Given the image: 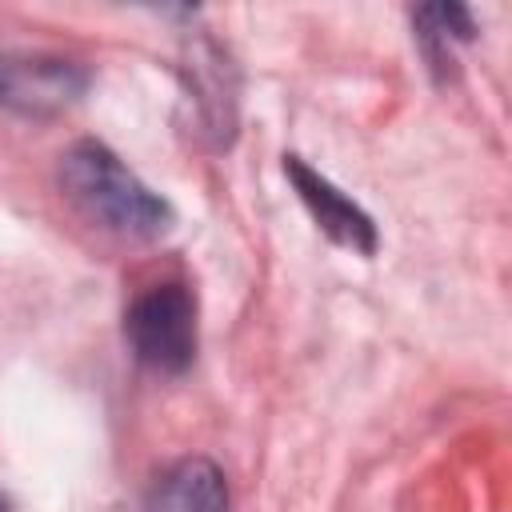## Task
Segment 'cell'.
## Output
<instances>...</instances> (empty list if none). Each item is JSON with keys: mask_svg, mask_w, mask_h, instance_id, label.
<instances>
[{"mask_svg": "<svg viewBox=\"0 0 512 512\" xmlns=\"http://www.w3.org/2000/svg\"><path fill=\"white\" fill-rule=\"evenodd\" d=\"M60 188L92 224L124 240H156L172 228V204L100 140H76L60 156Z\"/></svg>", "mask_w": 512, "mask_h": 512, "instance_id": "6da1fadb", "label": "cell"}, {"mask_svg": "<svg viewBox=\"0 0 512 512\" xmlns=\"http://www.w3.org/2000/svg\"><path fill=\"white\" fill-rule=\"evenodd\" d=\"M180 104H184V132L192 144L220 152L236 140V112H240V72L232 56L204 32L184 40L180 56Z\"/></svg>", "mask_w": 512, "mask_h": 512, "instance_id": "7a4b0ae2", "label": "cell"}, {"mask_svg": "<svg viewBox=\"0 0 512 512\" xmlns=\"http://www.w3.org/2000/svg\"><path fill=\"white\" fill-rule=\"evenodd\" d=\"M124 340L136 364L180 376L196 360V296L180 280L148 284L124 312Z\"/></svg>", "mask_w": 512, "mask_h": 512, "instance_id": "3957f363", "label": "cell"}, {"mask_svg": "<svg viewBox=\"0 0 512 512\" xmlns=\"http://www.w3.org/2000/svg\"><path fill=\"white\" fill-rule=\"evenodd\" d=\"M92 84L84 60L44 48L0 44V104L28 120H48L68 112Z\"/></svg>", "mask_w": 512, "mask_h": 512, "instance_id": "277c9868", "label": "cell"}, {"mask_svg": "<svg viewBox=\"0 0 512 512\" xmlns=\"http://www.w3.org/2000/svg\"><path fill=\"white\" fill-rule=\"evenodd\" d=\"M284 176L292 180L300 204L312 212V220L320 224V232L328 240H336L340 248H352L360 256H372L376 244H380V232L372 224V216L348 200L332 180H324L316 168H308L300 156H284Z\"/></svg>", "mask_w": 512, "mask_h": 512, "instance_id": "5b68a950", "label": "cell"}, {"mask_svg": "<svg viewBox=\"0 0 512 512\" xmlns=\"http://www.w3.org/2000/svg\"><path fill=\"white\" fill-rule=\"evenodd\" d=\"M140 512H228V480L208 456H184L152 480Z\"/></svg>", "mask_w": 512, "mask_h": 512, "instance_id": "8992f818", "label": "cell"}, {"mask_svg": "<svg viewBox=\"0 0 512 512\" xmlns=\"http://www.w3.org/2000/svg\"><path fill=\"white\" fill-rule=\"evenodd\" d=\"M412 24L420 28L416 36L424 40V52L432 64H444L448 40H472L476 36V20L464 4H424L412 12Z\"/></svg>", "mask_w": 512, "mask_h": 512, "instance_id": "52a82bcc", "label": "cell"}, {"mask_svg": "<svg viewBox=\"0 0 512 512\" xmlns=\"http://www.w3.org/2000/svg\"><path fill=\"white\" fill-rule=\"evenodd\" d=\"M0 512H4V496H0Z\"/></svg>", "mask_w": 512, "mask_h": 512, "instance_id": "ba28073f", "label": "cell"}]
</instances>
